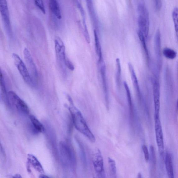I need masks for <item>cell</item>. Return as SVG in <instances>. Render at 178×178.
Returning <instances> with one entry per match:
<instances>
[{"label": "cell", "mask_w": 178, "mask_h": 178, "mask_svg": "<svg viewBox=\"0 0 178 178\" xmlns=\"http://www.w3.org/2000/svg\"><path fill=\"white\" fill-rule=\"evenodd\" d=\"M29 119L31 124L32 131L35 134L45 133V127L34 115H30Z\"/></svg>", "instance_id": "obj_16"}, {"label": "cell", "mask_w": 178, "mask_h": 178, "mask_svg": "<svg viewBox=\"0 0 178 178\" xmlns=\"http://www.w3.org/2000/svg\"><path fill=\"white\" fill-rule=\"evenodd\" d=\"M0 11L5 31L8 36L10 37L12 35L11 26L9 12L6 0L0 1Z\"/></svg>", "instance_id": "obj_5"}, {"label": "cell", "mask_w": 178, "mask_h": 178, "mask_svg": "<svg viewBox=\"0 0 178 178\" xmlns=\"http://www.w3.org/2000/svg\"><path fill=\"white\" fill-rule=\"evenodd\" d=\"M138 35L139 40H140L142 45L143 46L147 60L149 61V51H148L146 41H145V37L143 34L139 30L138 32Z\"/></svg>", "instance_id": "obj_22"}, {"label": "cell", "mask_w": 178, "mask_h": 178, "mask_svg": "<svg viewBox=\"0 0 178 178\" xmlns=\"http://www.w3.org/2000/svg\"><path fill=\"white\" fill-rule=\"evenodd\" d=\"M8 99L10 105L14 107L17 111L25 115H28L30 110L28 106L15 92H8Z\"/></svg>", "instance_id": "obj_3"}, {"label": "cell", "mask_w": 178, "mask_h": 178, "mask_svg": "<svg viewBox=\"0 0 178 178\" xmlns=\"http://www.w3.org/2000/svg\"><path fill=\"white\" fill-rule=\"evenodd\" d=\"M162 53L165 58L170 60H173L176 58L177 56V53L176 51L167 47L163 49Z\"/></svg>", "instance_id": "obj_24"}, {"label": "cell", "mask_w": 178, "mask_h": 178, "mask_svg": "<svg viewBox=\"0 0 178 178\" xmlns=\"http://www.w3.org/2000/svg\"><path fill=\"white\" fill-rule=\"evenodd\" d=\"M172 15L176 37L178 43V7H176L174 8Z\"/></svg>", "instance_id": "obj_23"}, {"label": "cell", "mask_w": 178, "mask_h": 178, "mask_svg": "<svg viewBox=\"0 0 178 178\" xmlns=\"http://www.w3.org/2000/svg\"><path fill=\"white\" fill-rule=\"evenodd\" d=\"M49 6L52 14L56 18L60 20L62 16L58 2L56 0H50L49 1Z\"/></svg>", "instance_id": "obj_20"}, {"label": "cell", "mask_w": 178, "mask_h": 178, "mask_svg": "<svg viewBox=\"0 0 178 178\" xmlns=\"http://www.w3.org/2000/svg\"><path fill=\"white\" fill-rule=\"evenodd\" d=\"M27 161L28 163L30 164L38 172L42 174L44 173L43 166L36 157L31 154H28Z\"/></svg>", "instance_id": "obj_18"}, {"label": "cell", "mask_w": 178, "mask_h": 178, "mask_svg": "<svg viewBox=\"0 0 178 178\" xmlns=\"http://www.w3.org/2000/svg\"><path fill=\"white\" fill-rule=\"evenodd\" d=\"M108 164L110 170L113 178H117V167L116 163L113 159L109 157Z\"/></svg>", "instance_id": "obj_25"}, {"label": "cell", "mask_w": 178, "mask_h": 178, "mask_svg": "<svg viewBox=\"0 0 178 178\" xmlns=\"http://www.w3.org/2000/svg\"><path fill=\"white\" fill-rule=\"evenodd\" d=\"M129 67L130 73H131V78L134 87L135 88L136 93L137 94L138 100L139 101H141V94L140 88H139L138 80L137 77H136L134 69L132 64L130 63L129 64Z\"/></svg>", "instance_id": "obj_19"}, {"label": "cell", "mask_w": 178, "mask_h": 178, "mask_svg": "<svg viewBox=\"0 0 178 178\" xmlns=\"http://www.w3.org/2000/svg\"><path fill=\"white\" fill-rule=\"evenodd\" d=\"M165 165L168 178H174L172 158L171 153L168 152L166 154Z\"/></svg>", "instance_id": "obj_17"}, {"label": "cell", "mask_w": 178, "mask_h": 178, "mask_svg": "<svg viewBox=\"0 0 178 178\" xmlns=\"http://www.w3.org/2000/svg\"><path fill=\"white\" fill-rule=\"evenodd\" d=\"M0 82H1L0 83H1V98L6 105L10 106L8 99V92H7V90L4 73L2 70L0 75Z\"/></svg>", "instance_id": "obj_15"}, {"label": "cell", "mask_w": 178, "mask_h": 178, "mask_svg": "<svg viewBox=\"0 0 178 178\" xmlns=\"http://www.w3.org/2000/svg\"><path fill=\"white\" fill-rule=\"evenodd\" d=\"M94 35L95 37V45H96V50L97 55L99 57V63L103 61L101 47L100 42L98 37L96 30H94Z\"/></svg>", "instance_id": "obj_21"}, {"label": "cell", "mask_w": 178, "mask_h": 178, "mask_svg": "<svg viewBox=\"0 0 178 178\" xmlns=\"http://www.w3.org/2000/svg\"><path fill=\"white\" fill-rule=\"evenodd\" d=\"M137 178H142V176L141 173H138Z\"/></svg>", "instance_id": "obj_37"}, {"label": "cell", "mask_w": 178, "mask_h": 178, "mask_svg": "<svg viewBox=\"0 0 178 178\" xmlns=\"http://www.w3.org/2000/svg\"><path fill=\"white\" fill-rule=\"evenodd\" d=\"M117 66L116 83L117 87L120 89L121 82V67L119 59L117 58L116 60Z\"/></svg>", "instance_id": "obj_26"}, {"label": "cell", "mask_w": 178, "mask_h": 178, "mask_svg": "<svg viewBox=\"0 0 178 178\" xmlns=\"http://www.w3.org/2000/svg\"><path fill=\"white\" fill-rule=\"evenodd\" d=\"M78 143L80 150H81V152L82 161L83 162L84 165H86L87 164V160H86L85 153L84 148L83 147L81 143H80V142H79Z\"/></svg>", "instance_id": "obj_30"}, {"label": "cell", "mask_w": 178, "mask_h": 178, "mask_svg": "<svg viewBox=\"0 0 178 178\" xmlns=\"http://www.w3.org/2000/svg\"><path fill=\"white\" fill-rule=\"evenodd\" d=\"M60 150L62 156L72 164H75V156L72 148L66 142L62 141L60 144Z\"/></svg>", "instance_id": "obj_9"}, {"label": "cell", "mask_w": 178, "mask_h": 178, "mask_svg": "<svg viewBox=\"0 0 178 178\" xmlns=\"http://www.w3.org/2000/svg\"><path fill=\"white\" fill-rule=\"evenodd\" d=\"M23 53L24 57L26 63H27L32 75L35 77H37L38 76L37 68L34 63L33 58L32 57L30 52L27 48H25L24 49Z\"/></svg>", "instance_id": "obj_12"}, {"label": "cell", "mask_w": 178, "mask_h": 178, "mask_svg": "<svg viewBox=\"0 0 178 178\" xmlns=\"http://www.w3.org/2000/svg\"><path fill=\"white\" fill-rule=\"evenodd\" d=\"M100 71L102 78L103 88L105 97L106 105L107 109H109V92L106 80V67L104 63H103L101 67Z\"/></svg>", "instance_id": "obj_14"}, {"label": "cell", "mask_w": 178, "mask_h": 178, "mask_svg": "<svg viewBox=\"0 0 178 178\" xmlns=\"http://www.w3.org/2000/svg\"><path fill=\"white\" fill-rule=\"evenodd\" d=\"M155 5L156 10L158 11L161 9L162 7V2L161 1L157 0L155 1Z\"/></svg>", "instance_id": "obj_34"}, {"label": "cell", "mask_w": 178, "mask_h": 178, "mask_svg": "<svg viewBox=\"0 0 178 178\" xmlns=\"http://www.w3.org/2000/svg\"><path fill=\"white\" fill-rule=\"evenodd\" d=\"M153 94L155 115H159L160 109V87L159 83L157 80L154 81L153 86Z\"/></svg>", "instance_id": "obj_13"}, {"label": "cell", "mask_w": 178, "mask_h": 178, "mask_svg": "<svg viewBox=\"0 0 178 178\" xmlns=\"http://www.w3.org/2000/svg\"><path fill=\"white\" fill-rule=\"evenodd\" d=\"M13 178H22V177L20 174H17L14 175Z\"/></svg>", "instance_id": "obj_35"}, {"label": "cell", "mask_w": 178, "mask_h": 178, "mask_svg": "<svg viewBox=\"0 0 178 178\" xmlns=\"http://www.w3.org/2000/svg\"><path fill=\"white\" fill-rule=\"evenodd\" d=\"M64 63L65 66L67 67L71 70L73 71L75 69V67H74L73 64L67 57H66V60H65Z\"/></svg>", "instance_id": "obj_31"}, {"label": "cell", "mask_w": 178, "mask_h": 178, "mask_svg": "<svg viewBox=\"0 0 178 178\" xmlns=\"http://www.w3.org/2000/svg\"><path fill=\"white\" fill-rule=\"evenodd\" d=\"M177 109H178V99L177 101Z\"/></svg>", "instance_id": "obj_38"}, {"label": "cell", "mask_w": 178, "mask_h": 178, "mask_svg": "<svg viewBox=\"0 0 178 178\" xmlns=\"http://www.w3.org/2000/svg\"><path fill=\"white\" fill-rule=\"evenodd\" d=\"M150 152L151 159L154 164H155L156 162V156L155 152V149L152 145L150 147Z\"/></svg>", "instance_id": "obj_33"}, {"label": "cell", "mask_w": 178, "mask_h": 178, "mask_svg": "<svg viewBox=\"0 0 178 178\" xmlns=\"http://www.w3.org/2000/svg\"><path fill=\"white\" fill-rule=\"evenodd\" d=\"M68 99L70 103L69 110L74 126L78 131L87 137L90 142L94 143L96 141V138L89 128L81 112L74 105L70 97H69Z\"/></svg>", "instance_id": "obj_1"}, {"label": "cell", "mask_w": 178, "mask_h": 178, "mask_svg": "<svg viewBox=\"0 0 178 178\" xmlns=\"http://www.w3.org/2000/svg\"><path fill=\"white\" fill-rule=\"evenodd\" d=\"M83 24L84 28V35L85 38L87 42L89 44L90 43L91 40L90 35L88 30L87 24H86L85 19L83 20Z\"/></svg>", "instance_id": "obj_27"}, {"label": "cell", "mask_w": 178, "mask_h": 178, "mask_svg": "<svg viewBox=\"0 0 178 178\" xmlns=\"http://www.w3.org/2000/svg\"><path fill=\"white\" fill-rule=\"evenodd\" d=\"M155 130L156 142L160 155L163 157L164 152V137L159 115H155Z\"/></svg>", "instance_id": "obj_6"}, {"label": "cell", "mask_w": 178, "mask_h": 178, "mask_svg": "<svg viewBox=\"0 0 178 178\" xmlns=\"http://www.w3.org/2000/svg\"><path fill=\"white\" fill-rule=\"evenodd\" d=\"M12 57L13 58L15 64L25 82L31 87H34L35 83L33 80L30 76L26 65L16 53H13L12 54Z\"/></svg>", "instance_id": "obj_2"}, {"label": "cell", "mask_w": 178, "mask_h": 178, "mask_svg": "<svg viewBox=\"0 0 178 178\" xmlns=\"http://www.w3.org/2000/svg\"><path fill=\"white\" fill-rule=\"evenodd\" d=\"M93 164L95 171L97 173L101 174L104 171V161L101 152L98 149L94 152Z\"/></svg>", "instance_id": "obj_10"}, {"label": "cell", "mask_w": 178, "mask_h": 178, "mask_svg": "<svg viewBox=\"0 0 178 178\" xmlns=\"http://www.w3.org/2000/svg\"><path fill=\"white\" fill-rule=\"evenodd\" d=\"M39 178H50L49 176H46V175H44V174H41L40 175L39 177Z\"/></svg>", "instance_id": "obj_36"}, {"label": "cell", "mask_w": 178, "mask_h": 178, "mask_svg": "<svg viewBox=\"0 0 178 178\" xmlns=\"http://www.w3.org/2000/svg\"><path fill=\"white\" fill-rule=\"evenodd\" d=\"M35 5L43 12L44 14H46V9L43 1H35Z\"/></svg>", "instance_id": "obj_28"}, {"label": "cell", "mask_w": 178, "mask_h": 178, "mask_svg": "<svg viewBox=\"0 0 178 178\" xmlns=\"http://www.w3.org/2000/svg\"><path fill=\"white\" fill-rule=\"evenodd\" d=\"M55 49L57 60L61 67H64V62L67 57L64 44L61 38L56 37L54 40Z\"/></svg>", "instance_id": "obj_7"}, {"label": "cell", "mask_w": 178, "mask_h": 178, "mask_svg": "<svg viewBox=\"0 0 178 178\" xmlns=\"http://www.w3.org/2000/svg\"><path fill=\"white\" fill-rule=\"evenodd\" d=\"M142 149L144 154L145 161L147 162H149L150 159V154L146 145H143L142 147Z\"/></svg>", "instance_id": "obj_29"}, {"label": "cell", "mask_w": 178, "mask_h": 178, "mask_svg": "<svg viewBox=\"0 0 178 178\" xmlns=\"http://www.w3.org/2000/svg\"><path fill=\"white\" fill-rule=\"evenodd\" d=\"M124 85L125 88L127 101H128V105L129 110V117L130 123V124L133 126L135 122V113L134 107L132 101L131 93L130 90L129 86L126 82H124Z\"/></svg>", "instance_id": "obj_11"}, {"label": "cell", "mask_w": 178, "mask_h": 178, "mask_svg": "<svg viewBox=\"0 0 178 178\" xmlns=\"http://www.w3.org/2000/svg\"><path fill=\"white\" fill-rule=\"evenodd\" d=\"M162 44L161 32L159 29L156 31L155 38V51L156 60L157 72H161L162 67Z\"/></svg>", "instance_id": "obj_8"}, {"label": "cell", "mask_w": 178, "mask_h": 178, "mask_svg": "<svg viewBox=\"0 0 178 178\" xmlns=\"http://www.w3.org/2000/svg\"><path fill=\"white\" fill-rule=\"evenodd\" d=\"M76 4L77 7L78 8L80 12H81L82 19H85V11L81 3L79 1H77Z\"/></svg>", "instance_id": "obj_32"}, {"label": "cell", "mask_w": 178, "mask_h": 178, "mask_svg": "<svg viewBox=\"0 0 178 178\" xmlns=\"http://www.w3.org/2000/svg\"><path fill=\"white\" fill-rule=\"evenodd\" d=\"M139 16L138 22L139 30H141L147 38L149 34L150 22L149 13L146 7H143L138 10Z\"/></svg>", "instance_id": "obj_4"}]
</instances>
